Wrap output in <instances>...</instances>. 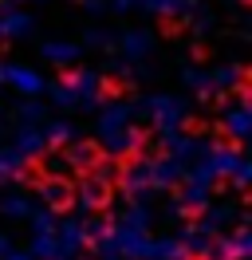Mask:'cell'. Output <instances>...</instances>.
I'll return each mask as SVG.
<instances>
[{"mask_svg": "<svg viewBox=\"0 0 252 260\" xmlns=\"http://www.w3.org/2000/svg\"><path fill=\"white\" fill-rule=\"evenodd\" d=\"M67 166H75V174L79 178H94V174H107V166H110V158H107V150L99 146L94 138H83V142H75V146H67Z\"/></svg>", "mask_w": 252, "mask_h": 260, "instance_id": "6da1fadb", "label": "cell"}, {"mask_svg": "<svg viewBox=\"0 0 252 260\" xmlns=\"http://www.w3.org/2000/svg\"><path fill=\"white\" fill-rule=\"evenodd\" d=\"M40 193H44V201H47L55 213H71V209L79 205V181L55 174V178H47L44 185H40Z\"/></svg>", "mask_w": 252, "mask_h": 260, "instance_id": "7a4b0ae2", "label": "cell"}, {"mask_svg": "<svg viewBox=\"0 0 252 260\" xmlns=\"http://www.w3.org/2000/svg\"><path fill=\"white\" fill-rule=\"evenodd\" d=\"M79 197H83V201H87L94 213H107V209H110V197H114V181H110L107 174L83 178V185H79Z\"/></svg>", "mask_w": 252, "mask_h": 260, "instance_id": "3957f363", "label": "cell"}, {"mask_svg": "<svg viewBox=\"0 0 252 260\" xmlns=\"http://www.w3.org/2000/svg\"><path fill=\"white\" fill-rule=\"evenodd\" d=\"M55 158H51V154H36V158H28V162L20 166V181H24V185H32V189H40V185H44L47 178H55V174H59V170H55Z\"/></svg>", "mask_w": 252, "mask_h": 260, "instance_id": "277c9868", "label": "cell"}, {"mask_svg": "<svg viewBox=\"0 0 252 260\" xmlns=\"http://www.w3.org/2000/svg\"><path fill=\"white\" fill-rule=\"evenodd\" d=\"M99 95L103 99H118V95H130V83L118 79V75H107V79L99 83Z\"/></svg>", "mask_w": 252, "mask_h": 260, "instance_id": "5b68a950", "label": "cell"}, {"mask_svg": "<svg viewBox=\"0 0 252 260\" xmlns=\"http://www.w3.org/2000/svg\"><path fill=\"white\" fill-rule=\"evenodd\" d=\"M158 28L166 36H177V32H185L189 28V20H177V16H158Z\"/></svg>", "mask_w": 252, "mask_h": 260, "instance_id": "8992f818", "label": "cell"}, {"mask_svg": "<svg viewBox=\"0 0 252 260\" xmlns=\"http://www.w3.org/2000/svg\"><path fill=\"white\" fill-rule=\"evenodd\" d=\"M217 146H225V150H233V154H236V150H240V138H236L233 130H217Z\"/></svg>", "mask_w": 252, "mask_h": 260, "instance_id": "52a82bcc", "label": "cell"}, {"mask_svg": "<svg viewBox=\"0 0 252 260\" xmlns=\"http://www.w3.org/2000/svg\"><path fill=\"white\" fill-rule=\"evenodd\" d=\"M59 83L63 87H79V83H83V71H79V67H67V71H59Z\"/></svg>", "mask_w": 252, "mask_h": 260, "instance_id": "ba28073f", "label": "cell"}, {"mask_svg": "<svg viewBox=\"0 0 252 260\" xmlns=\"http://www.w3.org/2000/svg\"><path fill=\"white\" fill-rule=\"evenodd\" d=\"M181 130L197 138V134H201V130H205V122H201V118H185V122H181Z\"/></svg>", "mask_w": 252, "mask_h": 260, "instance_id": "9c48e42d", "label": "cell"}, {"mask_svg": "<svg viewBox=\"0 0 252 260\" xmlns=\"http://www.w3.org/2000/svg\"><path fill=\"white\" fill-rule=\"evenodd\" d=\"M185 260H209V256H201V252H189V256Z\"/></svg>", "mask_w": 252, "mask_h": 260, "instance_id": "30bf717a", "label": "cell"}]
</instances>
